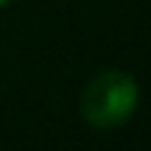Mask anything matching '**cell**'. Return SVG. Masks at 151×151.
Instances as JSON below:
<instances>
[{"label":"cell","mask_w":151,"mask_h":151,"mask_svg":"<svg viewBox=\"0 0 151 151\" xmlns=\"http://www.w3.org/2000/svg\"><path fill=\"white\" fill-rule=\"evenodd\" d=\"M138 106V82L117 69L101 72L93 77L82 93V117L90 127L114 130L125 125Z\"/></svg>","instance_id":"1"},{"label":"cell","mask_w":151,"mask_h":151,"mask_svg":"<svg viewBox=\"0 0 151 151\" xmlns=\"http://www.w3.org/2000/svg\"><path fill=\"white\" fill-rule=\"evenodd\" d=\"M8 3H13V0H0V8H5Z\"/></svg>","instance_id":"2"}]
</instances>
